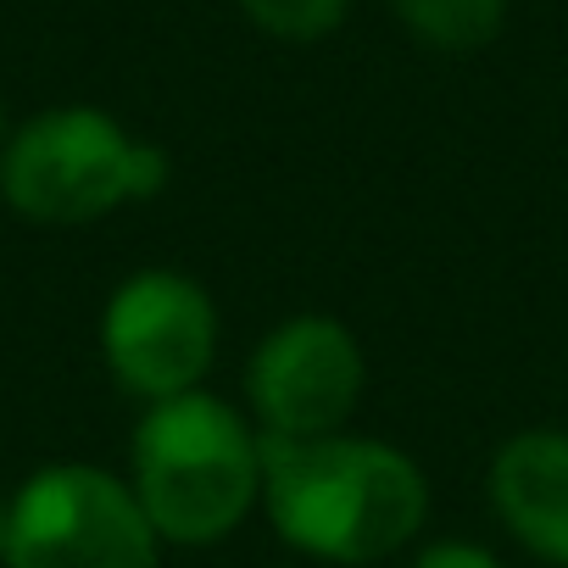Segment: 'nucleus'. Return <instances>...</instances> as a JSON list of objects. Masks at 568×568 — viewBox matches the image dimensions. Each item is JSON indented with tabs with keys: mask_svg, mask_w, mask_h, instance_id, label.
Here are the masks:
<instances>
[{
	"mask_svg": "<svg viewBox=\"0 0 568 568\" xmlns=\"http://www.w3.org/2000/svg\"><path fill=\"white\" fill-rule=\"evenodd\" d=\"M129 485L168 546H212L262 501V435L212 390L151 402L134 429Z\"/></svg>",
	"mask_w": 568,
	"mask_h": 568,
	"instance_id": "obj_2",
	"label": "nucleus"
},
{
	"mask_svg": "<svg viewBox=\"0 0 568 568\" xmlns=\"http://www.w3.org/2000/svg\"><path fill=\"white\" fill-rule=\"evenodd\" d=\"M101 357L140 402L190 396L217 357V307L195 278L145 267L118 284L101 313Z\"/></svg>",
	"mask_w": 568,
	"mask_h": 568,
	"instance_id": "obj_5",
	"label": "nucleus"
},
{
	"mask_svg": "<svg viewBox=\"0 0 568 568\" xmlns=\"http://www.w3.org/2000/svg\"><path fill=\"white\" fill-rule=\"evenodd\" d=\"M7 134H12V129H7V106H0V145H7Z\"/></svg>",
	"mask_w": 568,
	"mask_h": 568,
	"instance_id": "obj_12",
	"label": "nucleus"
},
{
	"mask_svg": "<svg viewBox=\"0 0 568 568\" xmlns=\"http://www.w3.org/2000/svg\"><path fill=\"white\" fill-rule=\"evenodd\" d=\"M490 501L513 540L568 568V429H524L490 463Z\"/></svg>",
	"mask_w": 568,
	"mask_h": 568,
	"instance_id": "obj_7",
	"label": "nucleus"
},
{
	"mask_svg": "<svg viewBox=\"0 0 568 568\" xmlns=\"http://www.w3.org/2000/svg\"><path fill=\"white\" fill-rule=\"evenodd\" d=\"M363 346L335 318H291L278 324L245 363V396L256 407L262 435L307 440L341 435L363 402Z\"/></svg>",
	"mask_w": 568,
	"mask_h": 568,
	"instance_id": "obj_6",
	"label": "nucleus"
},
{
	"mask_svg": "<svg viewBox=\"0 0 568 568\" xmlns=\"http://www.w3.org/2000/svg\"><path fill=\"white\" fill-rule=\"evenodd\" d=\"M413 568H501V562L485 546H474V540H435V546L418 551Z\"/></svg>",
	"mask_w": 568,
	"mask_h": 568,
	"instance_id": "obj_10",
	"label": "nucleus"
},
{
	"mask_svg": "<svg viewBox=\"0 0 568 568\" xmlns=\"http://www.w3.org/2000/svg\"><path fill=\"white\" fill-rule=\"evenodd\" d=\"M7 568H162V535L151 529L129 479L95 463H51L12 496Z\"/></svg>",
	"mask_w": 568,
	"mask_h": 568,
	"instance_id": "obj_4",
	"label": "nucleus"
},
{
	"mask_svg": "<svg viewBox=\"0 0 568 568\" xmlns=\"http://www.w3.org/2000/svg\"><path fill=\"white\" fill-rule=\"evenodd\" d=\"M168 156L101 106H51L0 145V201L29 223L73 229L162 190Z\"/></svg>",
	"mask_w": 568,
	"mask_h": 568,
	"instance_id": "obj_3",
	"label": "nucleus"
},
{
	"mask_svg": "<svg viewBox=\"0 0 568 568\" xmlns=\"http://www.w3.org/2000/svg\"><path fill=\"white\" fill-rule=\"evenodd\" d=\"M7 524H12V501L0 496V557H7Z\"/></svg>",
	"mask_w": 568,
	"mask_h": 568,
	"instance_id": "obj_11",
	"label": "nucleus"
},
{
	"mask_svg": "<svg viewBox=\"0 0 568 568\" xmlns=\"http://www.w3.org/2000/svg\"><path fill=\"white\" fill-rule=\"evenodd\" d=\"M240 12L273 40L313 45V40H329L346 23L352 0H240Z\"/></svg>",
	"mask_w": 568,
	"mask_h": 568,
	"instance_id": "obj_9",
	"label": "nucleus"
},
{
	"mask_svg": "<svg viewBox=\"0 0 568 568\" xmlns=\"http://www.w3.org/2000/svg\"><path fill=\"white\" fill-rule=\"evenodd\" d=\"M262 507L273 529L324 562H379L429 518L424 468L368 435H262Z\"/></svg>",
	"mask_w": 568,
	"mask_h": 568,
	"instance_id": "obj_1",
	"label": "nucleus"
},
{
	"mask_svg": "<svg viewBox=\"0 0 568 568\" xmlns=\"http://www.w3.org/2000/svg\"><path fill=\"white\" fill-rule=\"evenodd\" d=\"M390 7L402 29L440 57L485 51L507 23V0H390Z\"/></svg>",
	"mask_w": 568,
	"mask_h": 568,
	"instance_id": "obj_8",
	"label": "nucleus"
}]
</instances>
